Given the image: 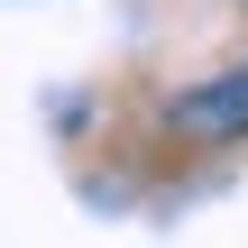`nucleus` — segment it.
I'll return each instance as SVG.
<instances>
[{
    "mask_svg": "<svg viewBox=\"0 0 248 248\" xmlns=\"http://www.w3.org/2000/svg\"><path fill=\"white\" fill-rule=\"evenodd\" d=\"M166 129H175V138H202V147L248 138V64H221V74L184 83V92L166 101Z\"/></svg>",
    "mask_w": 248,
    "mask_h": 248,
    "instance_id": "1",
    "label": "nucleus"
},
{
    "mask_svg": "<svg viewBox=\"0 0 248 248\" xmlns=\"http://www.w3.org/2000/svg\"><path fill=\"white\" fill-rule=\"evenodd\" d=\"M239 9H248V0H239Z\"/></svg>",
    "mask_w": 248,
    "mask_h": 248,
    "instance_id": "2",
    "label": "nucleus"
}]
</instances>
